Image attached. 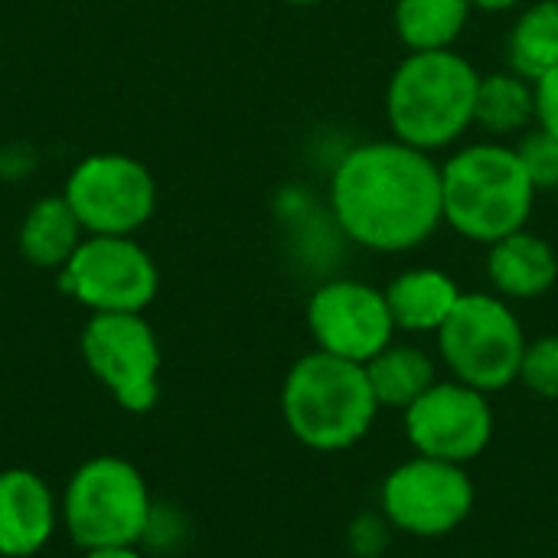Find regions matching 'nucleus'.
Segmentation results:
<instances>
[{"instance_id": "39448f33", "label": "nucleus", "mask_w": 558, "mask_h": 558, "mask_svg": "<svg viewBox=\"0 0 558 558\" xmlns=\"http://www.w3.org/2000/svg\"><path fill=\"white\" fill-rule=\"evenodd\" d=\"M62 530L85 549L137 546L154 520L144 474L118 454H98L75 468L62 497Z\"/></svg>"}, {"instance_id": "f3484780", "label": "nucleus", "mask_w": 558, "mask_h": 558, "mask_svg": "<svg viewBox=\"0 0 558 558\" xmlns=\"http://www.w3.org/2000/svg\"><path fill=\"white\" fill-rule=\"evenodd\" d=\"M363 369L379 409L405 412L415 399H422L438 383L435 360L412 343H389L383 353L363 363Z\"/></svg>"}, {"instance_id": "0eeeda50", "label": "nucleus", "mask_w": 558, "mask_h": 558, "mask_svg": "<svg viewBox=\"0 0 558 558\" xmlns=\"http://www.w3.org/2000/svg\"><path fill=\"white\" fill-rule=\"evenodd\" d=\"M82 360L98 386L134 415L160 399V340L144 314H92L82 327Z\"/></svg>"}, {"instance_id": "a878e982", "label": "nucleus", "mask_w": 558, "mask_h": 558, "mask_svg": "<svg viewBox=\"0 0 558 558\" xmlns=\"http://www.w3.org/2000/svg\"><path fill=\"white\" fill-rule=\"evenodd\" d=\"M284 3H291V7H314V3H320V0H284Z\"/></svg>"}, {"instance_id": "2eb2a0df", "label": "nucleus", "mask_w": 558, "mask_h": 558, "mask_svg": "<svg viewBox=\"0 0 558 558\" xmlns=\"http://www.w3.org/2000/svg\"><path fill=\"white\" fill-rule=\"evenodd\" d=\"M461 284L438 268L402 271L386 288V304L396 320V330L405 333H438L461 301Z\"/></svg>"}, {"instance_id": "f03ea898", "label": "nucleus", "mask_w": 558, "mask_h": 558, "mask_svg": "<svg viewBox=\"0 0 558 558\" xmlns=\"http://www.w3.org/2000/svg\"><path fill=\"white\" fill-rule=\"evenodd\" d=\"M481 72L454 49L409 52L386 85V121L396 141L418 150L451 147L471 124Z\"/></svg>"}, {"instance_id": "393cba45", "label": "nucleus", "mask_w": 558, "mask_h": 558, "mask_svg": "<svg viewBox=\"0 0 558 558\" xmlns=\"http://www.w3.org/2000/svg\"><path fill=\"white\" fill-rule=\"evenodd\" d=\"M520 0H471L474 10H484V13H504V10H513Z\"/></svg>"}, {"instance_id": "b1692460", "label": "nucleus", "mask_w": 558, "mask_h": 558, "mask_svg": "<svg viewBox=\"0 0 558 558\" xmlns=\"http://www.w3.org/2000/svg\"><path fill=\"white\" fill-rule=\"evenodd\" d=\"M82 558H144L137 546H114V549H85Z\"/></svg>"}, {"instance_id": "7ed1b4c3", "label": "nucleus", "mask_w": 558, "mask_h": 558, "mask_svg": "<svg viewBox=\"0 0 558 558\" xmlns=\"http://www.w3.org/2000/svg\"><path fill=\"white\" fill-rule=\"evenodd\" d=\"M533 203L536 186L517 147L481 141L441 163L445 222L468 242L494 245L526 229Z\"/></svg>"}, {"instance_id": "9b49d317", "label": "nucleus", "mask_w": 558, "mask_h": 558, "mask_svg": "<svg viewBox=\"0 0 558 558\" xmlns=\"http://www.w3.org/2000/svg\"><path fill=\"white\" fill-rule=\"evenodd\" d=\"M307 330L317 350L350 363H369L392 343L396 320L389 314L386 291L366 281L337 278L324 281L311 294Z\"/></svg>"}, {"instance_id": "f8f14e48", "label": "nucleus", "mask_w": 558, "mask_h": 558, "mask_svg": "<svg viewBox=\"0 0 558 558\" xmlns=\"http://www.w3.org/2000/svg\"><path fill=\"white\" fill-rule=\"evenodd\" d=\"M405 435L422 458L468 464L484 454L494 438V412L487 392L458 379L435 383L405 409Z\"/></svg>"}, {"instance_id": "6ab92c4d", "label": "nucleus", "mask_w": 558, "mask_h": 558, "mask_svg": "<svg viewBox=\"0 0 558 558\" xmlns=\"http://www.w3.org/2000/svg\"><path fill=\"white\" fill-rule=\"evenodd\" d=\"M474 124L484 128L490 137H510L530 131L536 124V92L533 82L510 72H490L481 75L477 105H474Z\"/></svg>"}, {"instance_id": "423d86ee", "label": "nucleus", "mask_w": 558, "mask_h": 558, "mask_svg": "<svg viewBox=\"0 0 558 558\" xmlns=\"http://www.w3.org/2000/svg\"><path fill=\"white\" fill-rule=\"evenodd\" d=\"M438 353L451 376L481 392H500L520 376L526 333L500 294H461L438 330Z\"/></svg>"}, {"instance_id": "6e6552de", "label": "nucleus", "mask_w": 558, "mask_h": 558, "mask_svg": "<svg viewBox=\"0 0 558 558\" xmlns=\"http://www.w3.org/2000/svg\"><path fill=\"white\" fill-rule=\"evenodd\" d=\"M59 284L92 314H144L157 298L160 271L131 235H85L59 271Z\"/></svg>"}, {"instance_id": "20e7f679", "label": "nucleus", "mask_w": 558, "mask_h": 558, "mask_svg": "<svg viewBox=\"0 0 558 558\" xmlns=\"http://www.w3.org/2000/svg\"><path fill=\"white\" fill-rule=\"evenodd\" d=\"M379 402L363 363L314 350L301 356L281 386V415L288 432L311 451H347L363 441L376 422Z\"/></svg>"}, {"instance_id": "9d476101", "label": "nucleus", "mask_w": 558, "mask_h": 558, "mask_svg": "<svg viewBox=\"0 0 558 558\" xmlns=\"http://www.w3.org/2000/svg\"><path fill=\"white\" fill-rule=\"evenodd\" d=\"M474 510V484L464 464L412 458L383 481V513L389 526L438 539L454 533Z\"/></svg>"}, {"instance_id": "4be33fe9", "label": "nucleus", "mask_w": 558, "mask_h": 558, "mask_svg": "<svg viewBox=\"0 0 558 558\" xmlns=\"http://www.w3.org/2000/svg\"><path fill=\"white\" fill-rule=\"evenodd\" d=\"M517 383L543 399H558V337H539L526 343Z\"/></svg>"}, {"instance_id": "dca6fc26", "label": "nucleus", "mask_w": 558, "mask_h": 558, "mask_svg": "<svg viewBox=\"0 0 558 558\" xmlns=\"http://www.w3.org/2000/svg\"><path fill=\"white\" fill-rule=\"evenodd\" d=\"M85 242V229L75 219L72 206L65 203V196H43L36 199L16 232V245L20 255L43 271H62L65 262L75 255V248Z\"/></svg>"}, {"instance_id": "ddd939ff", "label": "nucleus", "mask_w": 558, "mask_h": 558, "mask_svg": "<svg viewBox=\"0 0 558 558\" xmlns=\"http://www.w3.org/2000/svg\"><path fill=\"white\" fill-rule=\"evenodd\" d=\"M59 526V497L36 471H0V558H33L52 543Z\"/></svg>"}, {"instance_id": "f257e3e1", "label": "nucleus", "mask_w": 558, "mask_h": 558, "mask_svg": "<svg viewBox=\"0 0 558 558\" xmlns=\"http://www.w3.org/2000/svg\"><path fill=\"white\" fill-rule=\"evenodd\" d=\"M330 209L350 242L383 255L412 252L445 222L441 167L396 137L360 144L330 177Z\"/></svg>"}, {"instance_id": "a211bd4d", "label": "nucleus", "mask_w": 558, "mask_h": 558, "mask_svg": "<svg viewBox=\"0 0 558 558\" xmlns=\"http://www.w3.org/2000/svg\"><path fill=\"white\" fill-rule=\"evenodd\" d=\"M471 10V0H396L392 26L409 52L454 49Z\"/></svg>"}, {"instance_id": "aec40b11", "label": "nucleus", "mask_w": 558, "mask_h": 558, "mask_svg": "<svg viewBox=\"0 0 558 558\" xmlns=\"http://www.w3.org/2000/svg\"><path fill=\"white\" fill-rule=\"evenodd\" d=\"M507 52L510 69L530 82L558 69V0H536L517 16Z\"/></svg>"}, {"instance_id": "412c9836", "label": "nucleus", "mask_w": 558, "mask_h": 558, "mask_svg": "<svg viewBox=\"0 0 558 558\" xmlns=\"http://www.w3.org/2000/svg\"><path fill=\"white\" fill-rule=\"evenodd\" d=\"M517 154L536 186V193L543 190H558V137L543 131L539 124L523 131L520 144H517Z\"/></svg>"}, {"instance_id": "4468645a", "label": "nucleus", "mask_w": 558, "mask_h": 558, "mask_svg": "<svg viewBox=\"0 0 558 558\" xmlns=\"http://www.w3.org/2000/svg\"><path fill=\"white\" fill-rule=\"evenodd\" d=\"M487 278L500 298H510V301L543 298L558 281L556 248L543 235L520 229L487 245Z\"/></svg>"}, {"instance_id": "5701e85b", "label": "nucleus", "mask_w": 558, "mask_h": 558, "mask_svg": "<svg viewBox=\"0 0 558 558\" xmlns=\"http://www.w3.org/2000/svg\"><path fill=\"white\" fill-rule=\"evenodd\" d=\"M536 92V124L558 137V69L533 82Z\"/></svg>"}, {"instance_id": "1a4fd4ad", "label": "nucleus", "mask_w": 558, "mask_h": 558, "mask_svg": "<svg viewBox=\"0 0 558 558\" xmlns=\"http://www.w3.org/2000/svg\"><path fill=\"white\" fill-rule=\"evenodd\" d=\"M85 235H134L157 209L154 173L128 154H88L62 190Z\"/></svg>"}]
</instances>
